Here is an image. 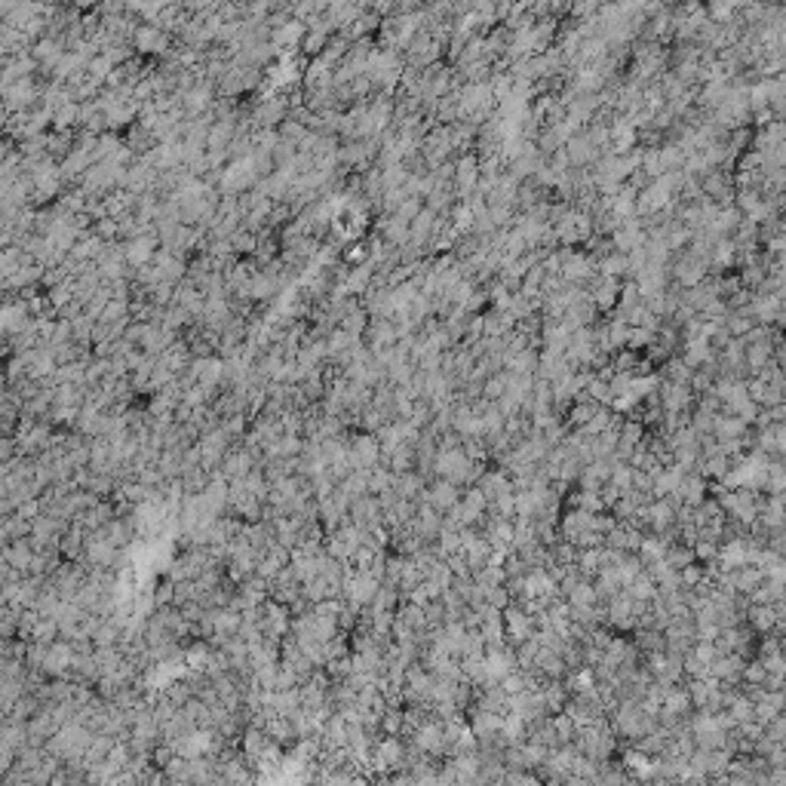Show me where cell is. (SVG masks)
I'll use <instances>...</instances> for the list:
<instances>
[{"label": "cell", "mask_w": 786, "mask_h": 786, "mask_svg": "<svg viewBox=\"0 0 786 786\" xmlns=\"http://www.w3.org/2000/svg\"><path fill=\"white\" fill-rule=\"evenodd\" d=\"M132 49H138V53H160V56H169V34L163 31V28H157V25L138 22L136 34H132Z\"/></svg>", "instance_id": "1"}]
</instances>
